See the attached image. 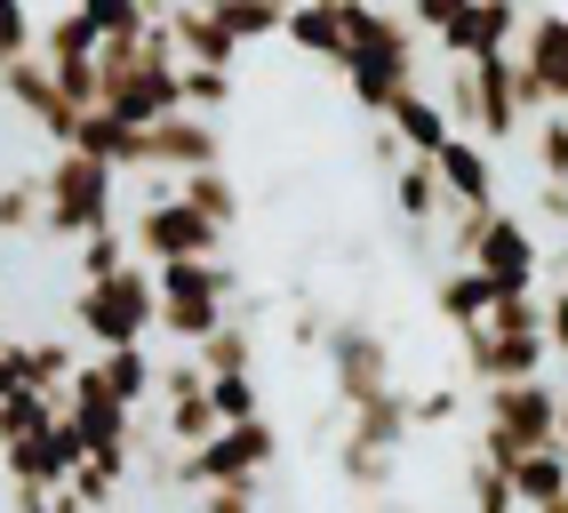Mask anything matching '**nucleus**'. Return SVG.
Instances as JSON below:
<instances>
[{
	"instance_id": "obj_1",
	"label": "nucleus",
	"mask_w": 568,
	"mask_h": 513,
	"mask_svg": "<svg viewBox=\"0 0 568 513\" xmlns=\"http://www.w3.org/2000/svg\"><path fill=\"white\" fill-rule=\"evenodd\" d=\"M72 329L89 338V353H104V345H144V338L161 329V281H153V265L129 256V265L81 281V289H72Z\"/></svg>"
},
{
	"instance_id": "obj_2",
	"label": "nucleus",
	"mask_w": 568,
	"mask_h": 513,
	"mask_svg": "<svg viewBox=\"0 0 568 513\" xmlns=\"http://www.w3.org/2000/svg\"><path fill=\"white\" fill-rule=\"evenodd\" d=\"M49 185V233L57 241H81L97 225H121V169L97 161L89 144H57V161L41 169Z\"/></svg>"
},
{
	"instance_id": "obj_3",
	"label": "nucleus",
	"mask_w": 568,
	"mask_h": 513,
	"mask_svg": "<svg viewBox=\"0 0 568 513\" xmlns=\"http://www.w3.org/2000/svg\"><path fill=\"white\" fill-rule=\"evenodd\" d=\"M153 281H161V329L176 345L209 338L233 313V265L224 256H169V265H153Z\"/></svg>"
},
{
	"instance_id": "obj_4",
	"label": "nucleus",
	"mask_w": 568,
	"mask_h": 513,
	"mask_svg": "<svg viewBox=\"0 0 568 513\" xmlns=\"http://www.w3.org/2000/svg\"><path fill=\"white\" fill-rule=\"evenodd\" d=\"M129 241H136L144 265H169V256H216V249H224V225H216V217H201L184 193H169V201H144V209L129 217Z\"/></svg>"
},
{
	"instance_id": "obj_5",
	"label": "nucleus",
	"mask_w": 568,
	"mask_h": 513,
	"mask_svg": "<svg viewBox=\"0 0 568 513\" xmlns=\"http://www.w3.org/2000/svg\"><path fill=\"white\" fill-rule=\"evenodd\" d=\"M513 57H520L528 113H545V104H568V9H528Z\"/></svg>"
},
{
	"instance_id": "obj_6",
	"label": "nucleus",
	"mask_w": 568,
	"mask_h": 513,
	"mask_svg": "<svg viewBox=\"0 0 568 513\" xmlns=\"http://www.w3.org/2000/svg\"><path fill=\"white\" fill-rule=\"evenodd\" d=\"M144 161L153 169H209V161H224V121L216 113H193V104H169L161 121H144ZM136 161V169H144Z\"/></svg>"
},
{
	"instance_id": "obj_7",
	"label": "nucleus",
	"mask_w": 568,
	"mask_h": 513,
	"mask_svg": "<svg viewBox=\"0 0 568 513\" xmlns=\"http://www.w3.org/2000/svg\"><path fill=\"white\" fill-rule=\"evenodd\" d=\"M433 169H440L448 209H497V161H488V144L473 129H448V144L433 153Z\"/></svg>"
},
{
	"instance_id": "obj_8",
	"label": "nucleus",
	"mask_w": 568,
	"mask_h": 513,
	"mask_svg": "<svg viewBox=\"0 0 568 513\" xmlns=\"http://www.w3.org/2000/svg\"><path fill=\"white\" fill-rule=\"evenodd\" d=\"M505 465H513V490H520L528 513L552 505V497H568V457H560V442H545V450H513Z\"/></svg>"
},
{
	"instance_id": "obj_9",
	"label": "nucleus",
	"mask_w": 568,
	"mask_h": 513,
	"mask_svg": "<svg viewBox=\"0 0 568 513\" xmlns=\"http://www.w3.org/2000/svg\"><path fill=\"white\" fill-rule=\"evenodd\" d=\"M176 193L193 201L201 217H216L224 233L241 225V185H233V169H224V161H209V169H184V177H176Z\"/></svg>"
},
{
	"instance_id": "obj_10",
	"label": "nucleus",
	"mask_w": 568,
	"mask_h": 513,
	"mask_svg": "<svg viewBox=\"0 0 568 513\" xmlns=\"http://www.w3.org/2000/svg\"><path fill=\"white\" fill-rule=\"evenodd\" d=\"M209 401H216V418L233 425V418H264V393H256V370H233V378H209Z\"/></svg>"
},
{
	"instance_id": "obj_11",
	"label": "nucleus",
	"mask_w": 568,
	"mask_h": 513,
	"mask_svg": "<svg viewBox=\"0 0 568 513\" xmlns=\"http://www.w3.org/2000/svg\"><path fill=\"white\" fill-rule=\"evenodd\" d=\"M41 49V32H32V0H0V64Z\"/></svg>"
},
{
	"instance_id": "obj_12",
	"label": "nucleus",
	"mask_w": 568,
	"mask_h": 513,
	"mask_svg": "<svg viewBox=\"0 0 568 513\" xmlns=\"http://www.w3.org/2000/svg\"><path fill=\"white\" fill-rule=\"evenodd\" d=\"M545 338H552V361L568 370V289H552V298H545Z\"/></svg>"
}]
</instances>
